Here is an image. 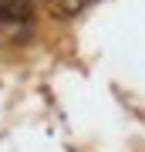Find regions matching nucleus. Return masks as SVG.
<instances>
[{"label": "nucleus", "instance_id": "f257e3e1", "mask_svg": "<svg viewBox=\"0 0 145 152\" xmlns=\"http://www.w3.org/2000/svg\"><path fill=\"white\" fill-rule=\"evenodd\" d=\"M34 27V4L31 0H0V37L20 44L31 37Z\"/></svg>", "mask_w": 145, "mask_h": 152}, {"label": "nucleus", "instance_id": "f03ea898", "mask_svg": "<svg viewBox=\"0 0 145 152\" xmlns=\"http://www.w3.org/2000/svg\"><path fill=\"white\" fill-rule=\"evenodd\" d=\"M88 7V0H47V10L54 14V17H74V14H81Z\"/></svg>", "mask_w": 145, "mask_h": 152}]
</instances>
